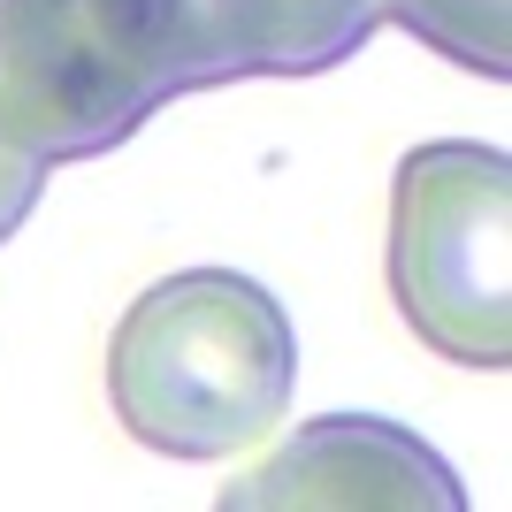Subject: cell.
Returning a JSON list of instances; mask_svg holds the SVG:
<instances>
[{"mask_svg": "<svg viewBox=\"0 0 512 512\" xmlns=\"http://www.w3.org/2000/svg\"><path fill=\"white\" fill-rule=\"evenodd\" d=\"M344 512V505H406V512H459L467 490L436 451L398 421L375 413H321L276 459L222 490V512Z\"/></svg>", "mask_w": 512, "mask_h": 512, "instance_id": "277c9868", "label": "cell"}, {"mask_svg": "<svg viewBox=\"0 0 512 512\" xmlns=\"http://www.w3.org/2000/svg\"><path fill=\"white\" fill-rule=\"evenodd\" d=\"M383 276L398 321L451 367H512V161L482 138H428L390 184Z\"/></svg>", "mask_w": 512, "mask_h": 512, "instance_id": "3957f363", "label": "cell"}, {"mask_svg": "<svg viewBox=\"0 0 512 512\" xmlns=\"http://www.w3.org/2000/svg\"><path fill=\"white\" fill-rule=\"evenodd\" d=\"M299 337L253 276L184 268L130 299L107 344V406L161 459H230L291 406Z\"/></svg>", "mask_w": 512, "mask_h": 512, "instance_id": "6da1fadb", "label": "cell"}, {"mask_svg": "<svg viewBox=\"0 0 512 512\" xmlns=\"http://www.w3.org/2000/svg\"><path fill=\"white\" fill-rule=\"evenodd\" d=\"M176 8L199 92L237 77H321L383 31L375 0H176Z\"/></svg>", "mask_w": 512, "mask_h": 512, "instance_id": "5b68a950", "label": "cell"}, {"mask_svg": "<svg viewBox=\"0 0 512 512\" xmlns=\"http://www.w3.org/2000/svg\"><path fill=\"white\" fill-rule=\"evenodd\" d=\"M375 8H383V23L436 46L444 62L474 69L490 85L512 77V0H375Z\"/></svg>", "mask_w": 512, "mask_h": 512, "instance_id": "8992f818", "label": "cell"}, {"mask_svg": "<svg viewBox=\"0 0 512 512\" xmlns=\"http://www.w3.org/2000/svg\"><path fill=\"white\" fill-rule=\"evenodd\" d=\"M39 161L31 153H16V146H0V245L16 237V222L31 214V199H39Z\"/></svg>", "mask_w": 512, "mask_h": 512, "instance_id": "52a82bcc", "label": "cell"}, {"mask_svg": "<svg viewBox=\"0 0 512 512\" xmlns=\"http://www.w3.org/2000/svg\"><path fill=\"white\" fill-rule=\"evenodd\" d=\"M176 92H199L176 0H0V146L39 169L123 146Z\"/></svg>", "mask_w": 512, "mask_h": 512, "instance_id": "7a4b0ae2", "label": "cell"}]
</instances>
